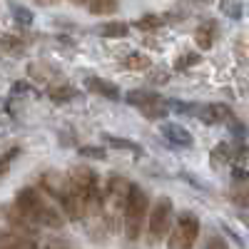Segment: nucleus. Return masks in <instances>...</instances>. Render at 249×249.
<instances>
[{"instance_id":"c85d7f7f","label":"nucleus","mask_w":249,"mask_h":249,"mask_svg":"<svg viewBox=\"0 0 249 249\" xmlns=\"http://www.w3.org/2000/svg\"><path fill=\"white\" fill-rule=\"evenodd\" d=\"M147 82L150 85H164V82H170V72H164V70H155V72H150L147 75Z\"/></svg>"},{"instance_id":"6ab92c4d","label":"nucleus","mask_w":249,"mask_h":249,"mask_svg":"<svg viewBox=\"0 0 249 249\" xmlns=\"http://www.w3.org/2000/svg\"><path fill=\"white\" fill-rule=\"evenodd\" d=\"M234 160V147L230 142H217L214 144V150H212V164H227V162H232Z\"/></svg>"},{"instance_id":"9d476101","label":"nucleus","mask_w":249,"mask_h":249,"mask_svg":"<svg viewBox=\"0 0 249 249\" xmlns=\"http://www.w3.org/2000/svg\"><path fill=\"white\" fill-rule=\"evenodd\" d=\"M0 249H40V239L3 230V234H0Z\"/></svg>"},{"instance_id":"2f4dec72","label":"nucleus","mask_w":249,"mask_h":249,"mask_svg":"<svg viewBox=\"0 0 249 249\" xmlns=\"http://www.w3.org/2000/svg\"><path fill=\"white\" fill-rule=\"evenodd\" d=\"M179 177H182V179H187V182H190V184H195V187H197V190H204V192H207V190H210V187H207L204 182H199V179H197V177H192L190 172H179Z\"/></svg>"},{"instance_id":"0eeeda50","label":"nucleus","mask_w":249,"mask_h":249,"mask_svg":"<svg viewBox=\"0 0 249 249\" xmlns=\"http://www.w3.org/2000/svg\"><path fill=\"white\" fill-rule=\"evenodd\" d=\"M202 224L192 212H179L172 232L167 237V249H192L197 237H199Z\"/></svg>"},{"instance_id":"473e14b6","label":"nucleus","mask_w":249,"mask_h":249,"mask_svg":"<svg viewBox=\"0 0 249 249\" xmlns=\"http://www.w3.org/2000/svg\"><path fill=\"white\" fill-rule=\"evenodd\" d=\"M230 127H232V132H234L237 137H244V135H247V130H244V124H242V122H239L237 117H234V120L230 122Z\"/></svg>"},{"instance_id":"20e7f679","label":"nucleus","mask_w":249,"mask_h":249,"mask_svg":"<svg viewBox=\"0 0 249 249\" xmlns=\"http://www.w3.org/2000/svg\"><path fill=\"white\" fill-rule=\"evenodd\" d=\"M102 190H105V222L110 227V232H117V222H120V214H124V204H127L132 182L127 177L110 175Z\"/></svg>"},{"instance_id":"aec40b11","label":"nucleus","mask_w":249,"mask_h":249,"mask_svg":"<svg viewBox=\"0 0 249 249\" xmlns=\"http://www.w3.org/2000/svg\"><path fill=\"white\" fill-rule=\"evenodd\" d=\"M88 8L92 15H112L120 8V0H90Z\"/></svg>"},{"instance_id":"72a5a7b5","label":"nucleus","mask_w":249,"mask_h":249,"mask_svg":"<svg viewBox=\"0 0 249 249\" xmlns=\"http://www.w3.org/2000/svg\"><path fill=\"white\" fill-rule=\"evenodd\" d=\"M72 5H90V0H70Z\"/></svg>"},{"instance_id":"c756f323","label":"nucleus","mask_w":249,"mask_h":249,"mask_svg":"<svg viewBox=\"0 0 249 249\" xmlns=\"http://www.w3.org/2000/svg\"><path fill=\"white\" fill-rule=\"evenodd\" d=\"M35 88L30 85V82H25V80H18V82H13V97H18V95H28V92H33Z\"/></svg>"},{"instance_id":"f257e3e1","label":"nucleus","mask_w":249,"mask_h":249,"mask_svg":"<svg viewBox=\"0 0 249 249\" xmlns=\"http://www.w3.org/2000/svg\"><path fill=\"white\" fill-rule=\"evenodd\" d=\"M15 210L23 214L25 219H30L35 227H45V230H62L68 222V217L62 214L60 207H55L48 195L43 190H35V187H23L18 190L15 199Z\"/></svg>"},{"instance_id":"4468645a","label":"nucleus","mask_w":249,"mask_h":249,"mask_svg":"<svg viewBox=\"0 0 249 249\" xmlns=\"http://www.w3.org/2000/svg\"><path fill=\"white\" fill-rule=\"evenodd\" d=\"M100 37H110V40H117V37H127L130 35V25L124 20H115V23H105L97 28Z\"/></svg>"},{"instance_id":"b1692460","label":"nucleus","mask_w":249,"mask_h":249,"mask_svg":"<svg viewBox=\"0 0 249 249\" xmlns=\"http://www.w3.org/2000/svg\"><path fill=\"white\" fill-rule=\"evenodd\" d=\"M77 155L88 160H107V150L95 147V144H82V147H77Z\"/></svg>"},{"instance_id":"423d86ee","label":"nucleus","mask_w":249,"mask_h":249,"mask_svg":"<svg viewBox=\"0 0 249 249\" xmlns=\"http://www.w3.org/2000/svg\"><path fill=\"white\" fill-rule=\"evenodd\" d=\"M124 102H130V105H135L147 120H162L167 117L172 102L164 100L162 95L152 92V90H130L127 95H124Z\"/></svg>"},{"instance_id":"a878e982","label":"nucleus","mask_w":249,"mask_h":249,"mask_svg":"<svg viewBox=\"0 0 249 249\" xmlns=\"http://www.w3.org/2000/svg\"><path fill=\"white\" fill-rule=\"evenodd\" d=\"M13 18H15V23L23 25V28L33 25V13L28 8H23V5H13Z\"/></svg>"},{"instance_id":"7ed1b4c3","label":"nucleus","mask_w":249,"mask_h":249,"mask_svg":"<svg viewBox=\"0 0 249 249\" xmlns=\"http://www.w3.org/2000/svg\"><path fill=\"white\" fill-rule=\"evenodd\" d=\"M150 197L140 184H132L127 204H124V214H122V232L127 237V242H137L142 232L147 230L150 222Z\"/></svg>"},{"instance_id":"6e6552de","label":"nucleus","mask_w":249,"mask_h":249,"mask_svg":"<svg viewBox=\"0 0 249 249\" xmlns=\"http://www.w3.org/2000/svg\"><path fill=\"white\" fill-rule=\"evenodd\" d=\"M217 37H219V25H217V20H212V18L202 20V23L197 25V30H195V43H197L199 50H212V45L217 43Z\"/></svg>"},{"instance_id":"dca6fc26","label":"nucleus","mask_w":249,"mask_h":249,"mask_svg":"<svg viewBox=\"0 0 249 249\" xmlns=\"http://www.w3.org/2000/svg\"><path fill=\"white\" fill-rule=\"evenodd\" d=\"M102 140H105L110 147L115 150H124V152H132V155H142V147L137 142L127 140V137H115V135H102Z\"/></svg>"},{"instance_id":"a211bd4d","label":"nucleus","mask_w":249,"mask_h":249,"mask_svg":"<svg viewBox=\"0 0 249 249\" xmlns=\"http://www.w3.org/2000/svg\"><path fill=\"white\" fill-rule=\"evenodd\" d=\"M48 97L60 105V102H70V100H75V97H77V90H75L72 85H55V88L48 90Z\"/></svg>"},{"instance_id":"9b49d317","label":"nucleus","mask_w":249,"mask_h":249,"mask_svg":"<svg viewBox=\"0 0 249 249\" xmlns=\"http://www.w3.org/2000/svg\"><path fill=\"white\" fill-rule=\"evenodd\" d=\"M85 90H90L92 95H100V97H107V100H120V88L105 77H95V75L85 77Z\"/></svg>"},{"instance_id":"f704fd0d","label":"nucleus","mask_w":249,"mask_h":249,"mask_svg":"<svg viewBox=\"0 0 249 249\" xmlns=\"http://www.w3.org/2000/svg\"><path fill=\"white\" fill-rule=\"evenodd\" d=\"M37 3H43V5H48V3H55V0H37Z\"/></svg>"},{"instance_id":"ddd939ff","label":"nucleus","mask_w":249,"mask_h":249,"mask_svg":"<svg viewBox=\"0 0 249 249\" xmlns=\"http://www.w3.org/2000/svg\"><path fill=\"white\" fill-rule=\"evenodd\" d=\"M122 68L124 70H130V72H144V70H150L152 68V60L150 55H144V53H127L122 60Z\"/></svg>"},{"instance_id":"1a4fd4ad","label":"nucleus","mask_w":249,"mask_h":249,"mask_svg":"<svg viewBox=\"0 0 249 249\" xmlns=\"http://www.w3.org/2000/svg\"><path fill=\"white\" fill-rule=\"evenodd\" d=\"M197 120H202V122H207V124H219V122H227V124H230V122L234 120V115H232V110L227 107V105H219V102H210V105H202Z\"/></svg>"},{"instance_id":"2eb2a0df","label":"nucleus","mask_w":249,"mask_h":249,"mask_svg":"<svg viewBox=\"0 0 249 249\" xmlns=\"http://www.w3.org/2000/svg\"><path fill=\"white\" fill-rule=\"evenodd\" d=\"M164 23H167V20H164L162 15H142V18H137L135 20V28L137 30H142V33H160L162 28H164Z\"/></svg>"},{"instance_id":"393cba45","label":"nucleus","mask_w":249,"mask_h":249,"mask_svg":"<svg viewBox=\"0 0 249 249\" xmlns=\"http://www.w3.org/2000/svg\"><path fill=\"white\" fill-rule=\"evenodd\" d=\"M20 155H23V147H10V150L3 155V160H0V177H5V175L10 172L13 160H15V157H20Z\"/></svg>"},{"instance_id":"5701e85b","label":"nucleus","mask_w":249,"mask_h":249,"mask_svg":"<svg viewBox=\"0 0 249 249\" xmlns=\"http://www.w3.org/2000/svg\"><path fill=\"white\" fill-rule=\"evenodd\" d=\"M227 197H230V202L237 204L239 210H249V190H247V187H242V184L239 187H232Z\"/></svg>"},{"instance_id":"7c9ffc66","label":"nucleus","mask_w":249,"mask_h":249,"mask_svg":"<svg viewBox=\"0 0 249 249\" xmlns=\"http://www.w3.org/2000/svg\"><path fill=\"white\" fill-rule=\"evenodd\" d=\"M232 179H234V182H247V184H249V172L237 164V167L232 170Z\"/></svg>"},{"instance_id":"f03ea898","label":"nucleus","mask_w":249,"mask_h":249,"mask_svg":"<svg viewBox=\"0 0 249 249\" xmlns=\"http://www.w3.org/2000/svg\"><path fill=\"white\" fill-rule=\"evenodd\" d=\"M37 184H40V190H43L48 197L55 199V204L60 207L62 214H65L70 222H82V219H85L82 202H80V197H77V192H75V187H72L68 175H60L55 170H48V172L40 175Z\"/></svg>"},{"instance_id":"f8f14e48","label":"nucleus","mask_w":249,"mask_h":249,"mask_svg":"<svg viewBox=\"0 0 249 249\" xmlns=\"http://www.w3.org/2000/svg\"><path fill=\"white\" fill-rule=\"evenodd\" d=\"M162 135L164 137H167L172 144H175V147H192V144H195V140H192V135H190V130H184L182 127V124H175V122H164L162 124Z\"/></svg>"},{"instance_id":"412c9836","label":"nucleus","mask_w":249,"mask_h":249,"mask_svg":"<svg viewBox=\"0 0 249 249\" xmlns=\"http://www.w3.org/2000/svg\"><path fill=\"white\" fill-rule=\"evenodd\" d=\"M199 60H202V55H199L197 50H190V53H184V55H179V57L175 60V65H172V68H175L177 72H187V70H190L192 65H197Z\"/></svg>"},{"instance_id":"bb28decb","label":"nucleus","mask_w":249,"mask_h":249,"mask_svg":"<svg viewBox=\"0 0 249 249\" xmlns=\"http://www.w3.org/2000/svg\"><path fill=\"white\" fill-rule=\"evenodd\" d=\"M222 10H224V15L227 18H232V20H239L242 18V3L239 0H222Z\"/></svg>"},{"instance_id":"cd10ccee","label":"nucleus","mask_w":249,"mask_h":249,"mask_svg":"<svg viewBox=\"0 0 249 249\" xmlns=\"http://www.w3.org/2000/svg\"><path fill=\"white\" fill-rule=\"evenodd\" d=\"M204 249H230V244H227V239L222 234H212L210 239H207Z\"/></svg>"},{"instance_id":"39448f33","label":"nucleus","mask_w":249,"mask_h":249,"mask_svg":"<svg viewBox=\"0 0 249 249\" xmlns=\"http://www.w3.org/2000/svg\"><path fill=\"white\" fill-rule=\"evenodd\" d=\"M172 214L175 204L170 197H157V202L150 210V222H147V244L155 247L172 232Z\"/></svg>"},{"instance_id":"4be33fe9","label":"nucleus","mask_w":249,"mask_h":249,"mask_svg":"<svg viewBox=\"0 0 249 249\" xmlns=\"http://www.w3.org/2000/svg\"><path fill=\"white\" fill-rule=\"evenodd\" d=\"M3 50L8 55H25V40H20V37H13V35H3Z\"/></svg>"},{"instance_id":"f3484780","label":"nucleus","mask_w":249,"mask_h":249,"mask_svg":"<svg viewBox=\"0 0 249 249\" xmlns=\"http://www.w3.org/2000/svg\"><path fill=\"white\" fill-rule=\"evenodd\" d=\"M40 249H80L75 244V239L70 237H62V234H55V237H45L40 239Z\"/></svg>"}]
</instances>
